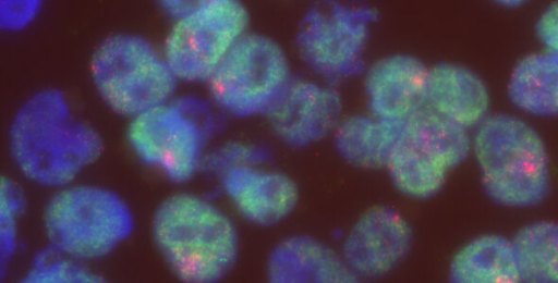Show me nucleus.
<instances>
[{
	"label": "nucleus",
	"mask_w": 558,
	"mask_h": 283,
	"mask_svg": "<svg viewBox=\"0 0 558 283\" xmlns=\"http://www.w3.org/2000/svg\"><path fill=\"white\" fill-rule=\"evenodd\" d=\"M427 72L428 67L410 54H390L375 61L364 76L371 114L405 121L423 107Z\"/></svg>",
	"instance_id": "ddd939ff"
},
{
	"label": "nucleus",
	"mask_w": 558,
	"mask_h": 283,
	"mask_svg": "<svg viewBox=\"0 0 558 283\" xmlns=\"http://www.w3.org/2000/svg\"><path fill=\"white\" fill-rule=\"evenodd\" d=\"M267 274L274 283H349L357 281L337 254L307 235L282 239L271 251Z\"/></svg>",
	"instance_id": "2eb2a0df"
},
{
	"label": "nucleus",
	"mask_w": 558,
	"mask_h": 283,
	"mask_svg": "<svg viewBox=\"0 0 558 283\" xmlns=\"http://www.w3.org/2000/svg\"><path fill=\"white\" fill-rule=\"evenodd\" d=\"M102 276L53 246L47 244L32 259L22 279L25 283H99Z\"/></svg>",
	"instance_id": "4be33fe9"
},
{
	"label": "nucleus",
	"mask_w": 558,
	"mask_h": 283,
	"mask_svg": "<svg viewBox=\"0 0 558 283\" xmlns=\"http://www.w3.org/2000/svg\"><path fill=\"white\" fill-rule=\"evenodd\" d=\"M507 94L523 113L558 116V52L543 49L522 58L511 72Z\"/></svg>",
	"instance_id": "f3484780"
},
{
	"label": "nucleus",
	"mask_w": 558,
	"mask_h": 283,
	"mask_svg": "<svg viewBox=\"0 0 558 283\" xmlns=\"http://www.w3.org/2000/svg\"><path fill=\"white\" fill-rule=\"evenodd\" d=\"M48 244L85 263L108 257L134 232L135 219L116 192L94 184L58 188L43 212Z\"/></svg>",
	"instance_id": "20e7f679"
},
{
	"label": "nucleus",
	"mask_w": 558,
	"mask_h": 283,
	"mask_svg": "<svg viewBox=\"0 0 558 283\" xmlns=\"http://www.w3.org/2000/svg\"><path fill=\"white\" fill-rule=\"evenodd\" d=\"M153 239L174 273L186 283H215L234 267L239 235L230 217L209 199L179 192L165 198L151 221Z\"/></svg>",
	"instance_id": "f03ea898"
},
{
	"label": "nucleus",
	"mask_w": 558,
	"mask_h": 283,
	"mask_svg": "<svg viewBox=\"0 0 558 283\" xmlns=\"http://www.w3.org/2000/svg\"><path fill=\"white\" fill-rule=\"evenodd\" d=\"M498 2L507 8H517V7L521 5L523 1L507 0V1H498Z\"/></svg>",
	"instance_id": "cd10ccee"
},
{
	"label": "nucleus",
	"mask_w": 558,
	"mask_h": 283,
	"mask_svg": "<svg viewBox=\"0 0 558 283\" xmlns=\"http://www.w3.org/2000/svg\"><path fill=\"white\" fill-rule=\"evenodd\" d=\"M270 157V150L262 145L229 140L207 150L202 170L217 177L232 168L263 165Z\"/></svg>",
	"instance_id": "b1692460"
},
{
	"label": "nucleus",
	"mask_w": 558,
	"mask_h": 283,
	"mask_svg": "<svg viewBox=\"0 0 558 283\" xmlns=\"http://www.w3.org/2000/svg\"><path fill=\"white\" fill-rule=\"evenodd\" d=\"M378 12L367 4L329 2L303 16L295 44L304 64L328 83L364 71V52Z\"/></svg>",
	"instance_id": "1a4fd4ad"
},
{
	"label": "nucleus",
	"mask_w": 558,
	"mask_h": 283,
	"mask_svg": "<svg viewBox=\"0 0 558 283\" xmlns=\"http://www.w3.org/2000/svg\"><path fill=\"white\" fill-rule=\"evenodd\" d=\"M8 137L19 172L34 184L54 189L74 183L104 150L98 131L75 115L65 94L57 88L41 89L24 101Z\"/></svg>",
	"instance_id": "f257e3e1"
},
{
	"label": "nucleus",
	"mask_w": 558,
	"mask_h": 283,
	"mask_svg": "<svg viewBox=\"0 0 558 283\" xmlns=\"http://www.w3.org/2000/svg\"><path fill=\"white\" fill-rule=\"evenodd\" d=\"M265 115L283 144L305 148L335 132L342 99L328 84L292 79Z\"/></svg>",
	"instance_id": "9b49d317"
},
{
	"label": "nucleus",
	"mask_w": 558,
	"mask_h": 283,
	"mask_svg": "<svg viewBox=\"0 0 558 283\" xmlns=\"http://www.w3.org/2000/svg\"><path fill=\"white\" fill-rule=\"evenodd\" d=\"M403 123L373 114L342 118L333 132L335 148L345 162L356 168H386L401 137Z\"/></svg>",
	"instance_id": "dca6fc26"
},
{
	"label": "nucleus",
	"mask_w": 558,
	"mask_h": 283,
	"mask_svg": "<svg viewBox=\"0 0 558 283\" xmlns=\"http://www.w3.org/2000/svg\"><path fill=\"white\" fill-rule=\"evenodd\" d=\"M386 169L401 194L418 200L437 195L449 173L410 143L403 136V131Z\"/></svg>",
	"instance_id": "412c9836"
},
{
	"label": "nucleus",
	"mask_w": 558,
	"mask_h": 283,
	"mask_svg": "<svg viewBox=\"0 0 558 283\" xmlns=\"http://www.w3.org/2000/svg\"><path fill=\"white\" fill-rule=\"evenodd\" d=\"M218 127L214 108L189 96L173 98L131 119L126 138L140 161L181 184L202 170Z\"/></svg>",
	"instance_id": "39448f33"
},
{
	"label": "nucleus",
	"mask_w": 558,
	"mask_h": 283,
	"mask_svg": "<svg viewBox=\"0 0 558 283\" xmlns=\"http://www.w3.org/2000/svg\"><path fill=\"white\" fill-rule=\"evenodd\" d=\"M41 1H1L0 27L7 32H19L27 27L39 14Z\"/></svg>",
	"instance_id": "393cba45"
},
{
	"label": "nucleus",
	"mask_w": 558,
	"mask_h": 283,
	"mask_svg": "<svg viewBox=\"0 0 558 283\" xmlns=\"http://www.w3.org/2000/svg\"><path fill=\"white\" fill-rule=\"evenodd\" d=\"M221 189L246 221L271 226L288 218L295 209L299 189L287 174L262 165L229 169L217 176Z\"/></svg>",
	"instance_id": "f8f14e48"
},
{
	"label": "nucleus",
	"mask_w": 558,
	"mask_h": 283,
	"mask_svg": "<svg viewBox=\"0 0 558 283\" xmlns=\"http://www.w3.org/2000/svg\"><path fill=\"white\" fill-rule=\"evenodd\" d=\"M403 136L447 172L463 163L472 152L468 130L424 106L404 121Z\"/></svg>",
	"instance_id": "6ab92c4d"
},
{
	"label": "nucleus",
	"mask_w": 558,
	"mask_h": 283,
	"mask_svg": "<svg viewBox=\"0 0 558 283\" xmlns=\"http://www.w3.org/2000/svg\"><path fill=\"white\" fill-rule=\"evenodd\" d=\"M521 282L558 283V223H530L511 239Z\"/></svg>",
	"instance_id": "aec40b11"
},
{
	"label": "nucleus",
	"mask_w": 558,
	"mask_h": 283,
	"mask_svg": "<svg viewBox=\"0 0 558 283\" xmlns=\"http://www.w3.org/2000/svg\"><path fill=\"white\" fill-rule=\"evenodd\" d=\"M424 107L470 131L490 113L485 82L466 66L440 62L428 67Z\"/></svg>",
	"instance_id": "4468645a"
},
{
	"label": "nucleus",
	"mask_w": 558,
	"mask_h": 283,
	"mask_svg": "<svg viewBox=\"0 0 558 283\" xmlns=\"http://www.w3.org/2000/svg\"><path fill=\"white\" fill-rule=\"evenodd\" d=\"M413 230L395 208L364 211L348 232L341 257L356 280H374L392 272L409 255Z\"/></svg>",
	"instance_id": "9d476101"
},
{
	"label": "nucleus",
	"mask_w": 558,
	"mask_h": 283,
	"mask_svg": "<svg viewBox=\"0 0 558 283\" xmlns=\"http://www.w3.org/2000/svg\"><path fill=\"white\" fill-rule=\"evenodd\" d=\"M90 75L107 107L130 120L173 99L179 83L162 50L128 33L113 34L99 44Z\"/></svg>",
	"instance_id": "423d86ee"
},
{
	"label": "nucleus",
	"mask_w": 558,
	"mask_h": 283,
	"mask_svg": "<svg viewBox=\"0 0 558 283\" xmlns=\"http://www.w3.org/2000/svg\"><path fill=\"white\" fill-rule=\"evenodd\" d=\"M292 81L288 57L272 38L246 33L207 81L213 104L234 118L266 114Z\"/></svg>",
	"instance_id": "0eeeda50"
},
{
	"label": "nucleus",
	"mask_w": 558,
	"mask_h": 283,
	"mask_svg": "<svg viewBox=\"0 0 558 283\" xmlns=\"http://www.w3.org/2000/svg\"><path fill=\"white\" fill-rule=\"evenodd\" d=\"M471 138L482 186L490 200L504 207L530 208L548 197L549 156L542 136L527 121L509 113L489 114Z\"/></svg>",
	"instance_id": "7ed1b4c3"
},
{
	"label": "nucleus",
	"mask_w": 558,
	"mask_h": 283,
	"mask_svg": "<svg viewBox=\"0 0 558 283\" xmlns=\"http://www.w3.org/2000/svg\"><path fill=\"white\" fill-rule=\"evenodd\" d=\"M25 196L13 180L3 176L0 185V275L4 278L19 248L17 222L25 210Z\"/></svg>",
	"instance_id": "5701e85b"
},
{
	"label": "nucleus",
	"mask_w": 558,
	"mask_h": 283,
	"mask_svg": "<svg viewBox=\"0 0 558 283\" xmlns=\"http://www.w3.org/2000/svg\"><path fill=\"white\" fill-rule=\"evenodd\" d=\"M535 34L544 50L558 52V1L541 13L535 23Z\"/></svg>",
	"instance_id": "a878e982"
},
{
	"label": "nucleus",
	"mask_w": 558,
	"mask_h": 283,
	"mask_svg": "<svg viewBox=\"0 0 558 283\" xmlns=\"http://www.w3.org/2000/svg\"><path fill=\"white\" fill-rule=\"evenodd\" d=\"M246 8L234 0L198 1L173 22L162 53L179 82L207 83L233 46L247 33Z\"/></svg>",
	"instance_id": "6e6552de"
},
{
	"label": "nucleus",
	"mask_w": 558,
	"mask_h": 283,
	"mask_svg": "<svg viewBox=\"0 0 558 283\" xmlns=\"http://www.w3.org/2000/svg\"><path fill=\"white\" fill-rule=\"evenodd\" d=\"M449 278L454 283L520 282L511 239L497 234L473 238L453 256Z\"/></svg>",
	"instance_id": "a211bd4d"
},
{
	"label": "nucleus",
	"mask_w": 558,
	"mask_h": 283,
	"mask_svg": "<svg viewBox=\"0 0 558 283\" xmlns=\"http://www.w3.org/2000/svg\"><path fill=\"white\" fill-rule=\"evenodd\" d=\"M198 1H161L162 10L177 21L190 13Z\"/></svg>",
	"instance_id": "bb28decb"
}]
</instances>
